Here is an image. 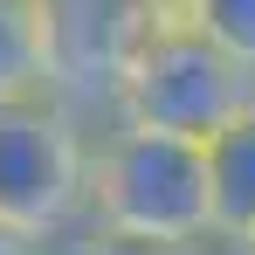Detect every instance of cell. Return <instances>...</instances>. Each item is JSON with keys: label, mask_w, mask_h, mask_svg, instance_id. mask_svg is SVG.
<instances>
[{"label": "cell", "mask_w": 255, "mask_h": 255, "mask_svg": "<svg viewBox=\"0 0 255 255\" xmlns=\"http://www.w3.org/2000/svg\"><path fill=\"white\" fill-rule=\"evenodd\" d=\"M0 255H48V242H28V235H14V228H0Z\"/></svg>", "instance_id": "obj_9"}, {"label": "cell", "mask_w": 255, "mask_h": 255, "mask_svg": "<svg viewBox=\"0 0 255 255\" xmlns=\"http://www.w3.org/2000/svg\"><path fill=\"white\" fill-rule=\"evenodd\" d=\"M228 249H235V255H255V235H249V242H228Z\"/></svg>", "instance_id": "obj_11"}, {"label": "cell", "mask_w": 255, "mask_h": 255, "mask_svg": "<svg viewBox=\"0 0 255 255\" xmlns=\"http://www.w3.org/2000/svg\"><path fill=\"white\" fill-rule=\"evenodd\" d=\"M83 228H118L145 242H207V159L193 138L104 125L90 138V214Z\"/></svg>", "instance_id": "obj_1"}, {"label": "cell", "mask_w": 255, "mask_h": 255, "mask_svg": "<svg viewBox=\"0 0 255 255\" xmlns=\"http://www.w3.org/2000/svg\"><path fill=\"white\" fill-rule=\"evenodd\" d=\"M255 104V83L221 55V48L186 28V21H159L145 55L131 62L125 90H118V111L111 125L131 131H166V138H214L228 118H242Z\"/></svg>", "instance_id": "obj_3"}, {"label": "cell", "mask_w": 255, "mask_h": 255, "mask_svg": "<svg viewBox=\"0 0 255 255\" xmlns=\"http://www.w3.org/2000/svg\"><path fill=\"white\" fill-rule=\"evenodd\" d=\"M90 214V125L48 90L0 97V228L62 242Z\"/></svg>", "instance_id": "obj_2"}, {"label": "cell", "mask_w": 255, "mask_h": 255, "mask_svg": "<svg viewBox=\"0 0 255 255\" xmlns=\"http://www.w3.org/2000/svg\"><path fill=\"white\" fill-rule=\"evenodd\" d=\"M76 255H235L228 242H145V235H118V228H83Z\"/></svg>", "instance_id": "obj_8"}, {"label": "cell", "mask_w": 255, "mask_h": 255, "mask_svg": "<svg viewBox=\"0 0 255 255\" xmlns=\"http://www.w3.org/2000/svg\"><path fill=\"white\" fill-rule=\"evenodd\" d=\"M207 159V235L214 242H249L255 235V104L242 118L200 138Z\"/></svg>", "instance_id": "obj_5"}, {"label": "cell", "mask_w": 255, "mask_h": 255, "mask_svg": "<svg viewBox=\"0 0 255 255\" xmlns=\"http://www.w3.org/2000/svg\"><path fill=\"white\" fill-rule=\"evenodd\" d=\"M179 21L200 28V35H207V42L255 83V0H193Z\"/></svg>", "instance_id": "obj_6"}, {"label": "cell", "mask_w": 255, "mask_h": 255, "mask_svg": "<svg viewBox=\"0 0 255 255\" xmlns=\"http://www.w3.org/2000/svg\"><path fill=\"white\" fill-rule=\"evenodd\" d=\"M145 7H152V14H166V21H179V14H186L193 0H145Z\"/></svg>", "instance_id": "obj_10"}, {"label": "cell", "mask_w": 255, "mask_h": 255, "mask_svg": "<svg viewBox=\"0 0 255 255\" xmlns=\"http://www.w3.org/2000/svg\"><path fill=\"white\" fill-rule=\"evenodd\" d=\"M166 14H152L145 0H35V42H42V90L55 104H69L76 118L111 125L118 90L131 62L145 55L152 28Z\"/></svg>", "instance_id": "obj_4"}, {"label": "cell", "mask_w": 255, "mask_h": 255, "mask_svg": "<svg viewBox=\"0 0 255 255\" xmlns=\"http://www.w3.org/2000/svg\"><path fill=\"white\" fill-rule=\"evenodd\" d=\"M42 90V42H35V0H0V97Z\"/></svg>", "instance_id": "obj_7"}]
</instances>
